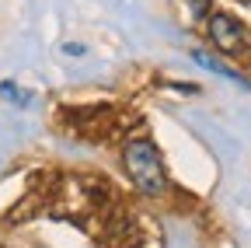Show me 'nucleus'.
<instances>
[{"mask_svg": "<svg viewBox=\"0 0 251 248\" xmlns=\"http://www.w3.org/2000/svg\"><path fill=\"white\" fill-rule=\"evenodd\" d=\"M122 165H126V175L133 178V185L147 196H161L168 193V175H164V165H161V154L150 140H129L122 150Z\"/></svg>", "mask_w": 251, "mask_h": 248, "instance_id": "1", "label": "nucleus"}, {"mask_svg": "<svg viewBox=\"0 0 251 248\" xmlns=\"http://www.w3.org/2000/svg\"><path fill=\"white\" fill-rule=\"evenodd\" d=\"M209 42L227 53V56H241L248 49V32L244 25L234 18V14H224V11H213L209 14Z\"/></svg>", "mask_w": 251, "mask_h": 248, "instance_id": "2", "label": "nucleus"}, {"mask_svg": "<svg viewBox=\"0 0 251 248\" xmlns=\"http://www.w3.org/2000/svg\"><path fill=\"white\" fill-rule=\"evenodd\" d=\"M67 53H70V56H80V53H84V46H77V42H70V46H67Z\"/></svg>", "mask_w": 251, "mask_h": 248, "instance_id": "3", "label": "nucleus"}]
</instances>
